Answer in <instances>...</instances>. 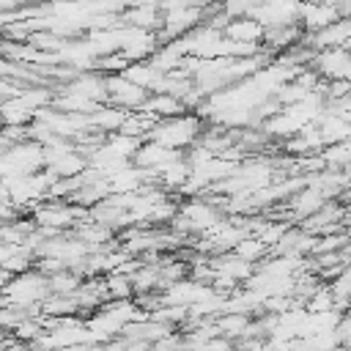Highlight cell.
Returning a JSON list of instances; mask_svg holds the SVG:
<instances>
[{
	"instance_id": "cell-5",
	"label": "cell",
	"mask_w": 351,
	"mask_h": 351,
	"mask_svg": "<svg viewBox=\"0 0 351 351\" xmlns=\"http://www.w3.org/2000/svg\"><path fill=\"white\" fill-rule=\"evenodd\" d=\"M225 36L228 41H236V44H258L263 38V25L255 19H233L225 27Z\"/></svg>"
},
{
	"instance_id": "cell-6",
	"label": "cell",
	"mask_w": 351,
	"mask_h": 351,
	"mask_svg": "<svg viewBox=\"0 0 351 351\" xmlns=\"http://www.w3.org/2000/svg\"><path fill=\"white\" fill-rule=\"evenodd\" d=\"M80 282H82V277L77 271H71V269H60V271L47 274V288H49V293H58V296L74 293L80 288Z\"/></svg>"
},
{
	"instance_id": "cell-9",
	"label": "cell",
	"mask_w": 351,
	"mask_h": 351,
	"mask_svg": "<svg viewBox=\"0 0 351 351\" xmlns=\"http://www.w3.org/2000/svg\"><path fill=\"white\" fill-rule=\"evenodd\" d=\"M3 71H8V66H5L3 60H0V74H3Z\"/></svg>"
},
{
	"instance_id": "cell-1",
	"label": "cell",
	"mask_w": 351,
	"mask_h": 351,
	"mask_svg": "<svg viewBox=\"0 0 351 351\" xmlns=\"http://www.w3.org/2000/svg\"><path fill=\"white\" fill-rule=\"evenodd\" d=\"M49 296L47 288V274L27 269L22 274H14L5 288L0 291V304L3 307H30V304H41Z\"/></svg>"
},
{
	"instance_id": "cell-8",
	"label": "cell",
	"mask_w": 351,
	"mask_h": 351,
	"mask_svg": "<svg viewBox=\"0 0 351 351\" xmlns=\"http://www.w3.org/2000/svg\"><path fill=\"white\" fill-rule=\"evenodd\" d=\"M63 351H101V346H96V343H77V346H69Z\"/></svg>"
},
{
	"instance_id": "cell-4",
	"label": "cell",
	"mask_w": 351,
	"mask_h": 351,
	"mask_svg": "<svg viewBox=\"0 0 351 351\" xmlns=\"http://www.w3.org/2000/svg\"><path fill=\"white\" fill-rule=\"evenodd\" d=\"M250 318H252V315H247V313H219V315H214V324H217V329H219V337L236 343V340L244 337Z\"/></svg>"
},
{
	"instance_id": "cell-7",
	"label": "cell",
	"mask_w": 351,
	"mask_h": 351,
	"mask_svg": "<svg viewBox=\"0 0 351 351\" xmlns=\"http://www.w3.org/2000/svg\"><path fill=\"white\" fill-rule=\"evenodd\" d=\"M104 288H107V299H132V296H134L129 277L115 274V271L104 274Z\"/></svg>"
},
{
	"instance_id": "cell-3",
	"label": "cell",
	"mask_w": 351,
	"mask_h": 351,
	"mask_svg": "<svg viewBox=\"0 0 351 351\" xmlns=\"http://www.w3.org/2000/svg\"><path fill=\"white\" fill-rule=\"evenodd\" d=\"M315 74L324 80H348V55L346 47H335V49H324L315 58Z\"/></svg>"
},
{
	"instance_id": "cell-2",
	"label": "cell",
	"mask_w": 351,
	"mask_h": 351,
	"mask_svg": "<svg viewBox=\"0 0 351 351\" xmlns=\"http://www.w3.org/2000/svg\"><path fill=\"white\" fill-rule=\"evenodd\" d=\"M197 118H189V115H176V118H165V121H156L151 129H148V143H159L165 148H173V151H181L184 145L195 143L197 137Z\"/></svg>"
}]
</instances>
